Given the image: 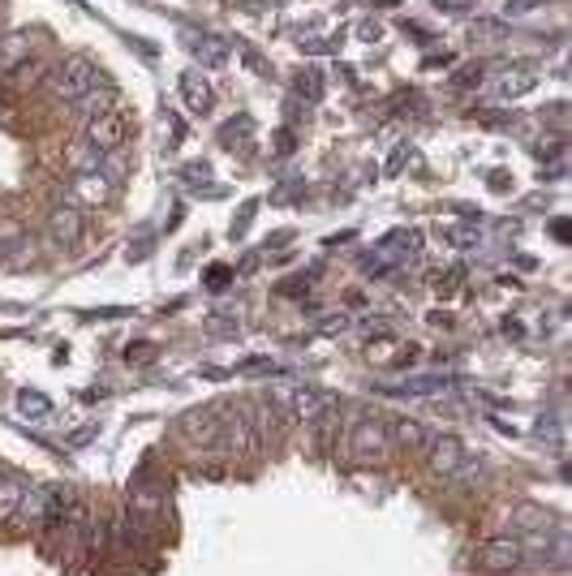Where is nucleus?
<instances>
[{
	"label": "nucleus",
	"instance_id": "f257e3e1",
	"mask_svg": "<svg viewBox=\"0 0 572 576\" xmlns=\"http://www.w3.org/2000/svg\"><path fill=\"white\" fill-rule=\"evenodd\" d=\"M95 82H99L95 61H91V56H82V52H74V56H65V61L48 74V91L56 99H65V104H74V99L87 95Z\"/></svg>",
	"mask_w": 572,
	"mask_h": 576
},
{
	"label": "nucleus",
	"instance_id": "f03ea898",
	"mask_svg": "<svg viewBox=\"0 0 572 576\" xmlns=\"http://www.w3.org/2000/svg\"><path fill=\"white\" fill-rule=\"evenodd\" d=\"M271 409L289 413L297 422H323L332 413V396L319 387H280V392H271Z\"/></svg>",
	"mask_w": 572,
	"mask_h": 576
},
{
	"label": "nucleus",
	"instance_id": "7ed1b4c3",
	"mask_svg": "<svg viewBox=\"0 0 572 576\" xmlns=\"http://www.w3.org/2000/svg\"><path fill=\"white\" fill-rule=\"evenodd\" d=\"M349 456L357 465H383V460L392 456V439H388V426L383 422H357L349 430Z\"/></svg>",
	"mask_w": 572,
	"mask_h": 576
},
{
	"label": "nucleus",
	"instance_id": "20e7f679",
	"mask_svg": "<svg viewBox=\"0 0 572 576\" xmlns=\"http://www.w3.org/2000/svg\"><path fill=\"white\" fill-rule=\"evenodd\" d=\"M125 138H130V117H125L121 108H112V112H104V117L87 121V138H82V142H91L95 151L108 155V151H121Z\"/></svg>",
	"mask_w": 572,
	"mask_h": 576
},
{
	"label": "nucleus",
	"instance_id": "39448f33",
	"mask_svg": "<svg viewBox=\"0 0 572 576\" xmlns=\"http://www.w3.org/2000/svg\"><path fill=\"white\" fill-rule=\"evenodd\" d=\"M383 426H388L392 452H413V456H422L426 448H431V439L439 435L435 426L418 422V417H392V422H383Z\"/></svg>",
	"mask_w": 572,
	"mask_h": 576
},
{
	"label": "nucleus",
	"instance_id": "423d86ee",
	"mask_svg": "<svg viewBox=\"0 0 572 576\" xmlns=\"http://www.w3.org/2000/svg\"><path fill=\"white\" fill-rule=\"evenodd\" d=\"M422 456H426V469H431L435 478H443V482H448L452 473L465 465L469 448H465V443L456 439V435H435V439H431V448H426Z\"/></svg>",
	"mask_w": 572,
	"mask_h": 576
},
{
	"label": "nucleus",
	"instance_id": "0eeeda50",
	"mask_svg": "<svg viewBox=\"0 0 572 576\" xmlns=\"http://www.w3.org/2000/svg\"><path fill=\"white\" fill-rule=\"evenodd\" d=\"M112 190H117V181H112L104 168H82V172H74L69 198L82 203V207H104L108 198H112Z\"/></svg>",
	"mask_w": 572,
	"mask_h": 576
},
{
	"label": "nucleus",
	"instance_id": "6e6552de",
	"mask_svg": "<svg viewBox=\"0 0 572 576\" xmlns=\"http://www.w3.org/2000/svg\"><path fill=\"white\" fill-rule=\"evenodd\" d=\"M478 555H482V564L495 568V572H517L525 564V542L521 538H491V542L478 546Z\"/></svg>",
	"mask_w": 572,
	"mask_h": 576
},
{
	"label": "nucleus",
	"instance_id": "1a4fd4ad",
	"mask_svg": "<svg viewBox=\"0 0 572 576\" xmlns=\"http://www.w3.org/2000/svg\"><path fill=\"white\" fill-rule=\"evenodd\" d=\"M48 233L61 241V246H78L82 233H87V220H82V211L74 203H56L48 211Z\"/></svg>",
	"mask_w": 572,
	"mask_h": 576
},
{
	"label": "nucleus",
	"instance_id": "9d476101",
	"mask_svg": "<svg viewBox=\"0 0 572 576\" xmlns=\"http://www.w3.org/2000/svg\"><path fill=\"white\" fill-rule=\"evenodd\" d=\"M456 379L452 374H409V379H396V383H379L375 392L383 396H431V392H443L452 387Z\"/></svg>",
	"mask_w": 572,
	"mask_h": 576
},
{
	"label": "nucleus",
	"instance_id": "9b49d317",
	"mask_svg": "<svg viewBox=\"0 0 572 576\" xmlns=\"http://www.w3.org/2000/svg\"><path fill=\"white\" fill-rule=\"evenodd\" d=\"M121 104V95H117V86H108V82H95L87 95H78L74 99V112L82 121H95V117H104V112H112Z\"/></svg>",
	"mask_w": 572,
	"mask_h": 576
},
{
	"label": "nucleus",
	"instance_id": "f8f14e48",
	"mask_svg": "<svg viewBox=\"0 0 572 576\" xmlns=\"http://www.w3.org/2000/svg\"><path fill=\"white\" fill-rule=\"evenodd\" d=\"M26 61H31V35L26 31L0 35V78H13Z\"/></svg>",
	"mask_w": 572,
	"mask_h": 576
},
{
	"label": "nucleus",
	"instance_id": "ddd939ff",
	"mask_svg": "<svg viewBox=\"0 0 572 576\" xmlns=\"http://www.w3.org/2000/svg\"><path fill=\"white\" fill-rule=\"evenodd\" d=\"M26 491H31V478H22V473H5L0 478V525H13Z\"/></svg>",
	"mask_w": 572,
	"mask_h": 576
},
{
	"label": "nucleus",
	"instance_id": "4468645a",
	"mask_svg": "<svg viewBox=\"0 0 572 576\" xmlns=\"http://www.w3.org/2000/svg\"><path fill=\"white\" fill-rule=\"evenodd\" d=\"M181 99H185V108L203 117V112H211V104H216V91L207 86V78L185 74V78H181Z\"/></svg>",
	"mask_w": 572,
	"mask_h": 576
},
{
	"label": "nucleus",
	"instance_id": "2eb2a0df",
	"mask_svg": "<svg viewBox=\"0 0 572 576\" xmlns=\"http://www.w3.org/2000/svg\"><path fill=\"white\" fill-rule=\"evenodd\" d=\"M534 82H538L534 69H512V74L499 78L495 95H499V99H517V95H525V91H534Z\"/></svg>",
	"mask_w": 572,
	"mask_h": 576
},
{
	"label": "nucleus",
	"instance_id": "dca6fc26",
	"mask_svg": "<svg viewBox=\"0 0 572 576\" xmlns=\"http://www.w3.org/2000/svg\"><path fill=\"white\" fill-rule=\"evenodd\" d=\"M194 56H198V61H203V65H211V69H220L224 61H228V52H224V43L216 39V35H198L194 39V48H190Z\"/></svg>",
	"mask_w": 572,
	"mask_h": 576
},
{
	"label": "nucleus",
	"instance_id": "f3484780",
	"mask_svg": "<svg viewBox=\"0 0 572 576\" xmlns=\"http://www.w3.org/2000/svg\"><path fill=\"white\" fill-rule=\"evenodd\" d=\"M508 39V22H499V18H482L469 26V43H504Z\"/></svg>",
	"mask_w": 572,
	"mask_h": 576
},
{
	"label": "nucleus",
	"instance_id": "a211bd4d",
	"mask_svg": "<svg viewBox=\"0 0 572 576\" xmlns=\"http://www.w3.org/2000/svg\"><path fill=\"white\" fill-rule=\"evenodd\" d=\"M482 473H486V469H482V460H478V456H465V465L456 469L448 482H452V486H474V482H482Z\"/></svg>",
	"mask_w": 572,
	"mask_h": 576
},
{
	"label": "nucleus",
	"instance_id": "6ab92c4d",
	"mask_svg": "<svg viewBox=\"0 0 572 576\" xmlns=\"http://www.w3.org/2000/svg\"><path fill=\"white\" fill-rule=\"evenodd\" d=\"M297 95H302L306 104H319V99H323V78L314 74V69H306V74L297 78Z\"/></svg>",
	"mask_w": 572,
	"mask_h": 576
},
{
	"label": "nucleus",
	"instance_id": "aec40b11",
	"mask_svg": "<svg viewBox=\"0 0 572 576\" xmlns=\"http://www.w3.org/2000/svg\"><path fill=\"white\" fill-rule=\"evenodd\" d=\"M18 409H22L26 417H44V413H52V400L39 396V392H22V396H18Z\"/></svg>",
	"mask_w": 572,
	"mask_h": 576
},
{
	"label": "nucleus",
	"instance_id": "412c9836",
	"mask_svg": "<svg viewBox=\"0 0 572 576\" xmlns=\"http://www.w3.org/2000/svg\"><path fill=\"white\" fill-rule=\"evenodd\" d=\"M542 5H551V0H508L504 13H508V18H521V13H534Z\"/></svg>",
	"mask_w": 572,
	"mask_h": 576
},
{
	"label": "nucleus",
	"instance_id": "4be33fe9",
	"mask_svg": "<svg viewBox=\"0 0 572 576\" xmlns=\"http://www.w3.org/2000/svg\"><path fill=\"white\" fill-rule=\"evenodd\" d=\"M44 74H48V65H44V61H26V65H22V69H18V74H13V78H18V82L26 86L31 78H44Z\"/></svg>",
	"mask_w": 572,
	"mask_h": 576
},
{
	"label": "nucleus",
	"instance_id": "5701e85b",
	"mask_svg": "<svg viewBox=\"0 0 572 576\" xmlns=\"http://www.w3.org/2000/svg\"><path fill=\"white\" fill-rule=\"evenodd\" d=\"M431 5L439 9V13H469L478 5V0H431Z\"/></svg>",
	"mask_w": 572,
	"mask_h": 576
},
{
	"label": "nucleus",
	"instance_id": "b1692460",
	"mask_svg": "<svg viewBox=\"0 0 572 576\" xmlns=\"http://www.w3.org/2000/svg\"><path fill=\"white\" fill-rule=\"evenodd\" d=\"M151 344H134V349H125V357H130V362H151Z\"/></svg>",
	"mask_w": 572,
	"mask_h": 576
},
{
	"label": "nucleus",
	"instance_id": "393cba45",
	"mask_svg": "<svg viewBox=\"0 0 572 576\" xmlns=\"http://www.w3.org/2000/svg\"><path fill=\"white\" fill-rule=\"evenodd\" d=\"M293 142H297V138L289 134V129H280V134H276V147H280V155H289V151H293Z\"/></svg>",
	"mask_w": 572,
	"mask_h": 576
},
{
	"label": "nucleus",
	"instance_id": "a878e982",
	"mask_svg": "<svg viewBox=\"0 0 572 576\" xmlns=\"http://www.w3.org/2000/svg\"><path fill=\"white\" fill-rule=\"evenodd\" d=\"M0 478H5V469H0Z\"/></svg>",
	"mask_w": 572,
	"mask_h": 576
}]
</instances>
